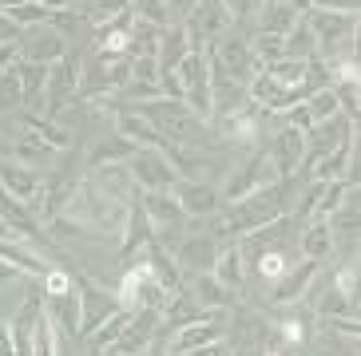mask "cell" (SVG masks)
Instances as JSON below:
<instances>
[{
	"label": "cell",
	"instance_id": "29",
	"mask_svg": "<svg viewBox=\"0 0 361 356\" xmlns=\"http://www.w3.org/2000/svg\"><path fill=\"white\" fill-rule=\"evenodd\" d=\"M20 127H24V131H28L32 139H40L48 151H64V147H68V139H72L60 123H48V119L32 115V111H24V115H20Z\"/></svg>",
	"mask_w": 361,
	"mask_h": 356
},
{
	"label": "cell",
	"instance_id": "39",
	"mask_svg": "<svg viewBox=\"0 0 361 356\" xmlns=\"http://www.w3.org/2000/svg\"><path fill=\"white\" fill-rule=\"evenodd\" d=\"M286 269H290V262H286V253H282V250H262V253H258V273H262L270 285H274Z\"/></svg>",
	"mask_w": 361,
	"mask_h": 356
},
{
	"label": "cell",
	"instance_id": "25",
	"mask_svg": "<svg viewBox=\"0 0 361 356\" xmlns=\"http://www.w3.org/2000/svg\"><path fill=\"white\" fill-rule=\"evenodd\" d=\"M139 147H131L128 139H104V143H96V147L87 151V170H104V167H123L131 155H135Z\"/></svg>",
	"mask_w": 361,
	"mask_h": 356
},
{
	"label": "cell",
	"instance_id": "18",
	"mask_svg": "<svg viewBox=\"0 0 361 356\" xmlns=\"http://www.w3.org/2000/svg\"><path fill=\"white\" fill-rule=\"evenodd\" d=\"M0 190L12 194V198H20L24 206H32L40 198V178H36L32 167H20V163H8V158H0Z\"/></svg>",
	"mask_w": 361,
	"mask_h": 356
},
{
	"label": "cell",
	"instance_id": "1",
	"mask_svg": "<svg viewBox=\"0 0 361 356\" xmlns=\"http://www.w3.org/2000/svg\"><path fill=\"white\" fill-rule=\"evenodd\" d=\"M286 210H282V194H278L274 186L258 190V194H250V198H238L231 202V206L214 218V241H243L250 238V234L266 230V226H274L278 218H282Z\"/></svg>",
	"mask_w": 361,
	"mask_h": 356
},
{
	"label": "cell",
	"instance_id": "34",
	"mask_svg": "<svg viewBox=\"0 0 361 356\" xmlns=\"http://www.w3.org/2000/svg\"><path fill=\"white\" fill-rule=\"evenodd\" d=\"M219 123H223V135H226V139L243 143V147H255V139H258V119L250 115V111H234V115H223Z\"/></svg>",
	"mask_w": 361,
	"mask_h": 356
},
{
	"label": "cell",
	"instance_id": "31",
	"mask_svg": "<svg viewBox=\"0 0 361 356\" xmlns=\"http://www.w3.org/2000/svg\"><path fill=\"white\" fill-rule=\"evenodd\" d=\"M131 48V28H123V24H111V28L99 32V44H96V52H99V63H111V60H123Z\"/></svg>",
	"mask_w": 361,
	"mask_h": 356
},
{
	"label": "cell",
	"instance_id": "3",
	"mask_svg": "<svg viewBox=\"0 0 361 356\" xmlns=\"http://www.w3.org/2000/svg\"><path fill=\"white\" fill-rule=\"evenodd\" d=\"M274 163H270V155L266 151H250V158H246L243 167H234L231 178H226L223 186V198L226 202H238V198H250V194H258V190L274 186Z\"/></svg>",
	"mask_w": 361,
	"mask_h": 356
},
{
	"label": "cell",
	"instance_id": "8",
	"mask_svg": "<svg viewBox=\"0 0 361 356\" xmlns=\"http://www.w3.org/2000/svg\"><path fill=\"white\" fill-rule=\"evenodd\" d=\"M16 48H20V60H32V63H56V60H64V56H68L64 36H60L56 28H48V24L20 28Z\"/></svg>",
	"mask_w": 361,
	"mask_h": 356
},
{
	"label": "cell",
	"instance_id": "28",
	"mask_svg": "<svg viewBox=\"0 0 361 356\" xmlns=\"http://www.w3.org/2000/svg\"><path fill=\"white\" fill-rule=\"evenodd\" d=\"M262 75H266V80H274V84H282V87H298V84H306V75H310V60L278 56V60L262 63Z\"/></svg>",
	"mask_w": 361,
	"mask_h": 356
},
{
	"label": "cell",
	"instance_id": "32",
	"mask_svg": "<svg viewBox=\"0 0 361 356\" xmlns=\"http://www.w3.org/2000/svg\"><path fill=\"white\" fill-rule=\"evenodd\" d=\"M128 317H131V313H123V309H116V313L107 317V321L96 329V333L87 336V348H92L96 356L111 352V348H116V341H119V333H123V325H128Z\"/></svg>",
	"mask_w": 361,
	"mask_h": 356
},
{
	"label": "cell",
	"instance_id": "19",
	"mask_svg": "<svg viewBox=\"0 0 361 356\" xmlns=\"http://www.w3.org/2000/svg\"><path fill=\"white\" fill-rule=\"evenodd\" d=\"M211 277L223 285V289H231V293H238V289H243L246 258H243V250H238V241H223V246H219L214 265H211Z\"/></svg>",
	"mask_w": 361,
	"mask_h": 356
},
{
	"label": "cell",
	"instance_id": "48",
	"mask_svg": "<svg viewBox=\"0 0 361 356\" xmlns=\"http://www.w3.org/2000/svg\"><path fill=\"white\" fill-rule=\"evenodd\" d=\"M20 40V24L8 20V12L0 8V44H16Z\"/></svg>",
	"mask_w": 361,
	"mask_h": 356
},
{
	"label": "cell",
	"instance_id": "41",
	"mask_svg": "<svg viewBox=\"0 0 361 356\" xmlns=\"http://www.w3.org/2000/svg\"><path fill=\"white\" fill-rule=\"evenodd\" d=\"M40 285H44V297H48V301H56V297H68V293L75 289L72 277H68L64 269H48V273L40 277Z\"/></svg>",
	"mask_w": 361,
	"mask_h": 356
},
{
	"label": "cell",
	"instance_id": "54",
	"mask_svg": "<svg viewBox=\"0 0 361 356\" xmlns=\"http://www.w3.org/2000/svg\"><path fill=\"white\" fill-rule=\"evenodd\" d=\"M163 4H167V8H171V12L179 8V12H183V16H187V12H191V8H195V4H199V0H163Z\"/></svg>",
	"mask_w": 361,
	"mask_h": 356
},
{
	"label": "cell",
	"instance_id": "10",
	"mask_svg": "<svg viewBox=\"0 0 361 356\" xmlns=\"http://www.w3.org/2000/svg\"><path fill=\"white\" fill-rule=\"evenodd\" d=\"M155 336H159V313H155V309H135V313L128 317L123 333H119V341H116V352L119 356H139V352H147V345Z\"/></svg>",
	"mask_w": 361,
	"mask_h": 356
},
{
	"label": "cell",
	"instance_id": "35",
	"mask_svg": "<svg viewBox=\"0 0 361 356\" xmlns=\"http://www.w3.org/2000/svg\"><path fill=\"white\" fill-rule=\"evenodd\" d=\"M262 32H270V36H282L286 40V32L298 24V12L290 8L286 0H274V4H262Z\"/></svg>",
	"mask_w": 361,
	"mask_h": 356
},
{
	"label": "cell",
	"instance_id": "23",
	"mask_svg": "<svg viewBox=\"0 0 361 356\" xmlns=\"http://www.w3.org/2000/svg\"><path fill=\"white\" fill-rule=\"evenodd\" d=\"M151 281V265H147V258L143 262H135L123 277H119V285L111 289L116 293V309H123V313H135L139 309V297H143V285Z\"/></svg>",
	"mask_w": 361,
	"mask_h": 356
},
{
	"label": "cell",
	"instance_id": "36",
	"mask_svg": "<svg viewBox=\"0 0 361 356\" xmlns=\"http://www.w3.org/2000/svg\"><path fill=\"white\" fill-rule=\"evenodd\" d=\"M128 8H131L135 20L151 24V28H167V24H175V20H171L175 12H171L163 0H128Z\"/></svg>",
	"mask_w": 361,
	"mask_h": 356
},
{
	"label": "cell",
	"instance_id": "12",
	"mask_svg": "<svg viewBox=\"0 0 361 356\" xmlns=\"http://www.w3.org/2000/svg\"><path fill=\"white\" fill-rule=\"evenodd\" d=\"M171 194L179 198L183 218H211L214 210H219V190L211 182H202V178H179Z\"/></svg>",
	"mask_w": 361,
	"mask_h": 356
},
{
	"label": "cell",
	"instance_id": "50",
	"mask_svg": "<svg viewBox=\"0 0 361 356\" xmlns=\"http://www.w3.org/2000/svg\"><path fill=\"white\" fill-rule=\"evenodd\" d=\"M16 60H20V48L16 44H0V72H8Z\"/></svg>",
	"mask_w": 361,
	"mask_h": 356
},
{
	"label": "cell",
	"instance_id": "30",
	"mask_svg": "<svg viewBox=\"0 0 361 356\" xmlns=\"http://www.w3.org/2000/svg\"><path fill=\"white\" fill-rule=\"evenodd\" d=\"M282 56H294V60H314V56H318V40H314L306 16H298V24L286 32V40H282Z\"/></svg>",
	"mask_w": 361,
	"mask_h": 356
},
{
	"label": "cell",
	"instance_id": "16",
	"mask_svg": "<svg viewBox=\"0 0 361 356\" xmlns=\"http://www.w3.org/2000/svg\"><path fill=\"white\" fill-rule=\"evenodd\" d=\"M322 269V262H302L294 265V269H286L282 277L274 281V289H270V301L274 305H294V301H302L306 297V289L314 285V273Z\"/></svg>",
	"mask_w": 361,
	"mask_h": 356
},
{
	"label": "cell",
	"instance_id": "37",
	"mask_svg": "<svg viewBox=\"0 0 361 356\" xmlns=\"http://www.w3.org/2000/svg\"><path fill=\"white\" fill-rule=\"evenodd\" d=\"M44 226H48V234H52L56 241H80L87 234V222L84 218H75V214H56V218H48L44 222Z\"/></svg>",
	"mask_w": 361,
	"mask_h": 356
},
{
	"label": "cell",
	"instance_id": "33",
	"mask_svg": "<svg viewBox=\"0 0 361 356\" xmlns=\"http://www.w3.org/2000/svg\"><path fill=\"white\" fill-rule=\"evenodd\" d=\"M231 289L214 281L211 273H191V301L195 305H231Z\"/></svg>",
	"mask_w": 361,
	"mask_h": 356
},
{
	"label": "cell",
	"instance_id": "40",
	"mask_svg": "<svg viewBox=\"0 0 361 356\" xmlns=\"http://www.w3.org/2000/svg\"><path fill=\"white\" fill-rule=\"evenodd\" d=\"M350 313H357V301L341 297L338 289H329V293L322 297V305H318V317H350Z\"/></svg>",
	"mask_w": 361,
	"mask_h": 356
},
{
	"label": "cell",
	"instance_id": "22",
	"mask_svg": "<svg viewBox=\"0 0 361 356\" xmlns=\"http://www.w3.org/2000/svg\"><path fill=\"white\" fill-rule=\"evenodd\" d=\"M357 158V135L345 139L341 147H334L329 155H322L314 167H310V178L314 182H334V178H345V170H350V163Z\"/></svg>",
	"mask_w": 361,
	"mask_h": 356
},
{
	"label": "cell",
	"instance_id": "2",
	"mask_svg": "<svg viewBox=\"0 0 361 356\" xmlns=\"http://www.w3.org/2000/svg\"><path fill=\"white\" fill-rule=\"evenodd\" d=\"M131 111L147 119L167 143L171 139H191L195 127H199V115H195L191 107L183 103V99H167V95H159V99H143V103H135Z\"/></svg>",
	"mask_w": 361,
	"mask_h": 356
},
{
	"label": "cell",
	"instance_id": "4",
	"mask_svg": "<svg viewBox=\"0 0 361 356\" xmlns=\"http://www.w3.org/2000/svg\"><path fill=\"white\" fill-rule=\"evenodd\" d=\"M75 297H80V325H75V336H92L107 317L116 313V293L104 289L96 277H80Z\"/></svg>",
	"mask_w": 361,
	"mask_h": 356
},
{
	"label": "cell",
	"instance_id": "5",
	"mask_svg": "<svg viewBox=\"0 0 361 356\" xmlns=\"http://www.w3.org/2000/svg\"><path fill=\"white\" fill-rule=\"evenodd\" d=\"M318 91L314 84H298V87H282V84H274V80H266L262 72L258 75H250V87H246V99L250 103H258V107H266V111H290V107H298V103H306L310 95Z\"/></svg>",
	"mask_w": 361,
	"mask_h": 356
},
{
	"label": "cell",
	"instance_id": "14",
	"mask_svg": "<svg viewBox=\"0 0 361 356\" xmlns=\"http://www.w3.org/2000/svg\"><path fill=\"white\" fill-rule=\"evenodd\" d=\"M123 246H119V262H131L135 253H143L155 241V226H151V218L143 214V206H139V198L135 202H128V222H123Z\"/></svg>",
	"mask_w": 361,
	"mask_h": 356
},
{
	"label": "cell",
	"instance_id": "44",
	"mask_svg": "<svg viewBox=\"0 0 361 356\" xmlns=\"http://www.w3.org/2000/svg\"><path fill=\"white\" fill-rule=\"evenodd\" d=\"M226 8V16L231 20H243V16H255V12H262V4L266 0H219Z\"/></svg>",
	"mask_w": 361,
	"mask_h": 356
},
{
	"label": "cell",
	"instance_id": "46",
	"mask_svg": "<svg viewBox=\"0 0 361 356\" xmlns=\"http://www.w3.org/2000/svg\"><path fill=\"white\" fill-rule=\"evenodd\" d=\"M282 341H286V345H306V325H302L298 317H286V321H282Z\"/></svg>",
	"mask_w": 361,
	"mask_h": 356
},
{
	"label": "cell",
	"instance_id": "21",
	"mask_svg": "<svg viewBox=\"0 0 361 356\" xmlns=\"http://www.w3.org/2000/svg\"><path fill=\"white\" fill-rule=\"evenodd\" d=\"M139 206H143V214L151 218V226H155V230L183 226V206H179V198H175L171 190H143Z\"/></svg>",
	"mask_w": 361,
	"mask_h": 356
},
{
	"label": "cell",
	"instance_id": "53",
	"mask_svg": "<svg viewBox=\"0 0 361 356\" xmlns=\"http://www.w3.org/2000/svg\"><path fill=\"white\" fill-rule=\"evenodd\" d=\"M0 356H12V336H8V325L0 321Z\"/></svg>",
	"mask_w": 361,
	"mask_h": 356
},
{
	"label": "cell",
	"instance_id": "13",
	"mask_svg": "<svg viewBox=\"0 0 361 356\" xmlns=\"http://www.w3.org/2000/svg\"><path fill=\"white\" fill-rule=\"evenodd\" d=\"M214 60H219V68L231 75L234 84H250V72L258 68L255 56H250V40H243V36H226L214 48Z\"/></svg>",
	"mask_w": 361,
	"mask_h": 356
},
{
	"label": "cell",
	"instance_id": "49",
	"mask_svg": "<svg viewBox=\"0 0 361 356\" xmlns=\"http://www.w3.org/2000/svg\"><path fill=\"white\" fill-rule=\"evenodd\" d=\"M310 8H322V12H357V0H310Z\"/></svg>",
	"mask_w": 361,
	"mask_h": 356
},
{
	"label": "cell",
	"instance_id": "45",
	"mask_svg": "<svg viewBox=\"0 0 361 356\" xmlns=\"http://www.w3.org/2000/svg\"><path fill=\"white\" fill-rule=\"evenodd\" d=\"M322 325H326L329 333H345V336H361V325H357V313H350V317H322Z\"/></svg>",
	"mask_w": 361,
	"mask_h": 356
},
{
	"label": "cell",
	"instance_id": "24",
	"mask_svg": "<svg viewBox=\"0 0 361 356\" xmlns=\"http://www.w3.org/2000/svg\"><path fill=\"white\" fill-rule=\"evenodd\" d=\"M214 253H219V246H214V238L207 234V238H187V241H179L175 262H179L187 273H211Z\"/></svg>",
	"mask_w": 361,
	"mask_h": 356
},
{
	"label": "cell",
	"instance_id": "17",
	"mask_svg": "<svg viewBox=\"0 0 361 356\" xmlns=\"http://www.w3.org/2000/svg\"><path fill=\"white\" fill-rule=\"evenodd\" d=\"M0 222L12 230V238L28 241V246L40 241V222H36L32 206H24L20 198H12V194H4V190H0Z\"/></svg>",
	"mask_w": 361,
	"mask_h": 356
},
{
	"label": "cell",
	"instance_id": "51",
	"mask_svg": "<svg viewBox=\"0 0 361 356\" xmlns=\"http://www.w3.org/2000/svg\"><path fill=\"white\" fill-rule=\"evenodd\" d=\"M179 356H223V341H214V345H202V348H187Z\"/></svg>",
	"mask_w": 361,
	"mask_h": 356
},
{
	"label": "cell",
	"instance_id": "6",
	"mask_svg": "<svg viewBox=\"0 0 361 356\" xmlns=\"http://www.w3.org/2000/svg\"><path fill=\"white\" fill-rule=\"evenodd\" d=\"M128 174L143 190H175V182H179V170L171 167L163 151H135L128 158Z\"/></svg>",
	"mask_w": 361,
	"mask_h": 356
},
{
	"label": "cell",
	"instance_id": "52",
	"mask_svg": "<svg viewBox=\"0 0 361 356\" xmlns=\"http://www.w3.org/2000/svg\"><path fill=\"white\" fill-rule=\"evenodd\" d=\"M16 277H24V273H20V269H12L8 262H0V289H4V285H12Z\"/></svg>",
	"mask_w": 361,
	"mask_h": 356
},
{
	"label": "cell",
	"instance_id": "55",
	"mask_svg": "<svg viewBox=\"0 0 361 356\" xmlns=\"http://www.w3.org/2000/svg\"><path fill=\"white\" fill-rule=\"evenodd\" d=\"M262 356H282V352H274V348H266V352Z\"/></svg>",
	"mask_w": 361,
	"mask_h": 356
},
{
	"label": "cell",
	"instance_id": "9",
	"mask_svg": "<svg viewBox=\"0 0 361 356\" xmlns=\"http://www.w3.org/2000/svg\"><path fill=\"white\" fill-rule=\"evenodd\" d=\"M226 336V325H223V313H202L195 317V321H187V325L175 329V336H171V352L179 356L187 352V348H202V345H214V341H223Z\"/></svg>",
	"mask_w": 361,
	"mask_h": 356
},
{
	"label": "cell",
	"instance_id": "15",
	"mask_svg": "<svg viewBox=\"0 0 361 356\" xmlns=\"http://www.w3.org/2000/svg\"><path fill=\"white\" fill-rule=\"evenodd\" d=\"M116 135L128 139L131 147H139V151H163V155H171V143L143 115H135V111H119L116 115Z\"/></svg>",
	"mask_w": 361,
	"mask_h": 356
},
{
	"label": "cell",
	"instance_id": "42",
	"mask_svg": "<svg viewBox=\"0 0 361 356\" xmlns=\"http://www.w3.org/2000/svg\"><path fill=\"white\" fill-rule=\"evenodd\" d=\"M16 155L24 158L20 167H36V163H40V158H48V155H52V151L44 147L40 139H32V135H28V131H24V135L16 139Z\"/></svg>",
	"mask_w": 361,
	"mask_h": 356
},
{
	"label": "cell",
	"instance_id": "38",
	"mask_svg": "<svg viewBox=\"0 0 361 356\" xmlns=\"http://www.w3.org/2000/svg\"><path fill=\"white\" fill-rule=\"evenodd\" d=\"M306 111L314 115V123H326V119H338V95H334V87H318V91L306 99Z\"/></svg>",
	"mask_w": 361,
	"mask_h": 356
},
{
	"label": "cell",
	"instance_id": "47",
	"mask_svg": "<svg viewBox=\"0 0 361 356\" xmlns=\"http://www.w3.org/2000/svg\"><path fill=\"white\" fill-rule=\"evenodd\" d=\"M322 190H326V182H314V178H310V190L302 194V202H298L302 218H310V214H314V206H318V198H322Z\"/></svg>",
	"mask_w": 361,
	"mask_h": 356
},
{
	"label": "cell",
	"instance_id": "26",
	"mask_svg": "<svg viewBox=\"0 0 361 356\" xmlns=\"http://www.w3.org/2000/svg\"><path fill=\"white\" fill-rule=\"evenodd\" d=\"M334 246L338 241H334L329 222H306V230H302V258L306 262H326Z\"/></svg>",
	"mask_w": 361,
	"mask_h": 356
},
{
	"label": "cell",
	"instance_id": "56",
	"mask_svg": "<svg viewBox=\"0 0 361 356\" xmlns=\"http://www.w3.org/2000/svg\"><path fill=\"white\" fill-rule=\"evenodd\" d=\"M266 4H274V0H266Z\"/></svg>",
	"mask_w": 361,
	"mask_h": 356
},
{
	"label": "cell",
	"instance_id": "27",
	"mask_svg": "<svg viewBox=\"0 0 361 356\" xmlns=\"http://www.w3.org/2000/svg\"><path fill=\"white\" fill-rule=\"evenodd\" d=\"M16 72V87H20L24 103H36L44 95V80H48V63H32V60H16L12 63Z\"/></svg>",
	"mask_w": 361,
	"mask_h": 356
},
{
	"label": "cell",
	"instance_id": "20",
	"mask_svg": "<svg viewBox=\"0 0 361 356\" xmlns=\"http://www.w3.org/2000/svg\"><path fill=\"white\" fill-rule=\"evenodd\" d=\"M75 190H80V178H72V174H60L48 190H40V198L32 202L36 222H48V218H56V214H64L68 202L75 198Z\"/></svg>",
	"mask_w": 361,
	"mask_h": 356
},
{
	"label": "cell",
	"instance_id": "7",
	"mask_svg": "<svg viewBox=\"0 0 361 356\" xmlns=\"http://www.w3.org/2000/svg\"><path fill=\"white\" fill-rule=\"evenodd\" d=\"M80 95V63L75 56H64V60L48 63V80H44V107L48 111H64Z\"/></svg>",
	"mask_w": 361,
	"mask_h": 356
},
{
	"label": "cell",
	"instance_id": "43",
	"mask_svg": "<svg viewBox=\"0 0 361 356\" xmlns=\"http://www.w3.org/2000/svg\"><path fill=\"white\" fill-rule=\"evenodd\" d=\"M329 289H338L341 297H350V301H357V265H341L338 269V277H334V285Z\"/></svg>",
	"mask_w": 361,
	"mask_h": 356
},
{
	"label": "cell",
	"instance_id": "11",
	"mask_svg": "<svg viewBox=\"0 0 361 356\" xmlns=\"http://www.w3.org/2000/svg\"><path fill=\"white\" fill-rule=\"evenodd\" d=\"M270 163H274V174L278 178H290L302 170V158H306V131H294V127H282L270 143Z\"/></svg>",
	"mask_w": 361,
	"mask_h": 356
}]
</instances>
